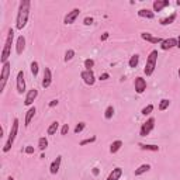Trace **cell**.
<instances>
[{"mask_svg":"<svg viewBox=\"0 0 180 180\" xmlns=\"http://www.w3.org/2000/svg\"><path fill=\"white\" fill-rule=\"evenodd\" d=\"M80 14V10L79 9H73V10H70L69 13H68L66 15H65V19H64V23L65 24H72V23H75V20L79 17Z\"/></svg>","mask_w":180,"mask_h":180,"instance_id":"ba28073f","label":"cell"},{"mask_svg":"<svg viewBox=\"0 0 180 180\" xmlns=\"http://www.w3.org/2000/svg\"><path fill=\"white\" fill-rule=\"evenodd\" d=\"M92 172H93V174H94V176H97V174H99V169L97 168H94Z\"/></svg>","mask_w":180,"mask_h":180,"instance_id":"b9f144b4","label":"cell"},{"mask_svg":"<svg viewBox=\"0 0 180 180\" xmlns=\"http://www.w3.org/2000/svg\"><path fill=\"white\" fill-rule=\"evenodd\" d=\"M121 176H122V169L121 168H116V169H113V172H111L110 174H108L107 180H118Z\"/></svg>","mask_w":180,"mask_h":180,"instance_id":"d6986e66","label":"cell"},{"mask_svg":"<svg viewBox=\"0 0 180 180\" xmlns=\"http://www.w3.org/2000/svg\"><path fill=\"white\" fill-rule=\"evenodd\" d=\"M156 62H158V51L153 49L149 54V56H148L147 64H145V69H143V73L147 75V76H151L153 73V70L156 68Z\"/></svg>","mask_w":180,"mask_h":180,"instance_id":"3957f363","label":"cell"},{"mask_svg":"<svg viewBox=\"0 0 180 180\" xmlns=\"http://www.w3.org/2000/svg\"><path fill=\"white\" fill-rule=\"evenodd\" d=\"M73 56H75V51H73V49H68L66 54H65L64 61L65 62H69V61H72V59H73Z\"/></svg>","mask_w":180,"mask_h":180,"instance_id":"f546056e","label":"cell"},{"mask_svg":"<svg viewBox=\"0 0 180 180\" xmlns=\"http://www.w3.org/2000/svg\"><path fill=\"white\" fill-rule=\"evenodd\" d=\"M17 132H19V118H14L11 124V130H10V134H9V139H7L6 145L3 147V152H9L11 149V145L14 142L15 137H17Z\"/></svg>","mask_w":180,"mask_h":180,"instance_id":"277c9868","label":"cell"},{"mask_svg":"<svg viewBox=\"0 0 180 180\" xmlns=\"http://www.w3.org/2000/svg\"><path fill=\"white\" fill-rule=\"evenodd\" d=\"M10 69H11V65L9 62L2 65V73H0V92H3L4 87H6L7 79L10 76Z\"/></svg>","mask_w":180,"mask_h":180,"instance_id":"5b68a950","label":"cell"},{"mask_svg":"<svg viewBox=\"0 0 180 180\" xmlns=\"http://www.w3.org/2000/svg\"><path fill=\"white\" fill-rule=\"evenodd\" d=\"M38 97V90L37 89H31L28 90L27 96H25V100H24V104L25 106H31V104L35 101V99Z\"/></svg>","mask_w":180,"mask_h":180,"instance_id":"8fae6325","label":"cell"},{"mask_svg":"<svg viewBox=\"0 0 180 180\" xmlns=\"http://www.w3.org/2000/svg\"><path fill=\"white\" fill-rule=\"evenodd\" d=\"M68 132H69V124H64L61 128V134L62 135H66Z\"/></svg>","mask_w":180,"mask_h":180,"instance_id":"d590c367","label":"cell"},{"mask_svg":"<svg viewBox=\"0 0 180 180\" xmlns=\"http://www.w3.org/2000/svg\"><path fill=\"white\" fill-rule=\"evenodd\" d=\"M138 147L143 151H152V152H158L159 151V147L158 145H147V143H139Z\"/></svg>","mask_w":180,"mask_h":180,"instance_id":"603a6c76","label":"cell"},{"mask_svg":"<svg viewBox=\"0 0 180 180\" xmlns=\"http://www.w3.org/2000/svg\"><path fill=\"white\" fill-rule=\"evenodd\" d=\"M25 153H27V155H33V153H34V147H30V145H28V147L25 148Z\"/></svg>","mask_w":180,"mask_h":180,"instance_id":"8d00e7d4","label":"cell"},{"mask_svg":"<svg viewBox=\"0 0 180 180\" xmlns=\"http://www.w3.org/2000/svg\"><path fill=\"white\" fill-rule=\"evenodd\" d=\"M174 20H176V13L170 14L169 17H166V19L160 20V25H169V24H172V23H173Z\"/></svg>","mask_w":180,"mask_h":180,"instance_id":"d4e9b609","label":"cell"},{"mask_svg":"<svg viewBox=\"0 0 180 180\" xmlns=\"http://www.w3.org/2000/svg\"><path fill=\"white\" fill-rule=\"evenodd\" d=\"M58 103H59V101L56 100V99H54V100H51V101H49V104H48V106H49V107H51V108H52V107L58 106Z\"/></svg>","mask_w":180,"mask_h":180,"instance_id":"f35d334b","label":"cell"},{"mask_svg":"<svg viewBox=\"0 0 180 180\" xmlns=\"http://www.w3.org/2000/svg\"><path fill=\"white\" fill-rule=\"evenodd\" d=\"M25 49V38L23 37V35H20L19 38H17V44H15V52L19 54V55H21L23 52H24Z\"/></svg>","mask_w":180,"mask_h":180,"instance_id":"2e32d148","label":"cell"},{"mask_svg":"<svg viewBox=\"0 0 180 180\" xmlns=\"http://www.w3.org/2000/svg\"><path fill=\"white\" fill-rule=\"evenodd\" d=\"M145 90H147V80L143 79V77L138 76L137 79H135V92H137L138 94H142Z\"/></svg>","mask_w":180,"mask_h":180,"instance_id":"30bf717a","label":"cell"},{"mask_svg":"<svg viewBox=\"0 0 180 180\" xmlns=\"http://www.w3.org/2000/svg\"><path fill=\"white\" fill-rule=\"evenodd\" d=\"M7 180H14V179H13V177H9V179H7Z\"/></svg>","mask_w":180,"mask_h":180,"instance_id":"ee69618b","label":"cell"},{"mask_svg":"<svg viewBox=\"0 0 180 180\" xmlns=\"http://www.w3.org/2000/svg\"><path fill=\"white\" fill-rule=\"evenodd\" d=\"M151 169V165H148V163H143V165H141L138 169H135V176H141V174H143V173H147L148 170Z\"/></svg>","mask_w":180,"mask_h":180,"instance_id":"44dd1931","label":"cell"},{"mask_svg":"<svg viewBox=\"0 0 180 180\" xmlns=\"http://www.w3.org/2000/svg\"><path fill=\"white\" fill-rule=\"evenodd\" d=\"M138 62H139V55H132L131 56V59H130V62H128V65H130V68H137L138 66Z\"/></svg>","mask_w":180,"mask_h":180,"instance_id":"4316f807","label":"cell"},{"mask_svg":"<svg viewBox=\"0 0 180 180\" xmlns=\"http://www.w3.org/2000/svg\"><path fill=\"white\" fill-rule=\"evenodd\" d=\"M83 23H85L86 25H90V24H93V19L92 17H86V19L83 20Z\"/></svg>","mask_w":180,"mask_h":180,"instance_id":"74e56055","label":"cell"},{"mask_svg":"<svg viewBox=\"0 0 180 180\" xmlns=\"http://www.w3.org/2000/svg\"><path fill=\"white\" fill-rule=\"evenodd\" d=\"M173 46H177V40H174V38H168V40L162 41L160 48L163 49V51H166V49H170V48H173Z\"/></svg>","mask_w":180,"mask_h":180,"instance_id":"9a60e30c","label":"cell"},{"mask_svg":"<svg viewBox=\"0 0 180 180\" xmlns=\"http://www.w3.org/2000/svg\"><path fill=\"white\" fill-rule=\"evenodd\" d=\"M121 147H122V142H121V141H114V142L110 145V152L111 153L118 152V151L121 149Z\"/></svg>","mask_w":180,"mask_h":180,"instance_id":"cb8c5ba5","label":"cell"},{"mask_svg":"<svg viewBox=\"0 0 180 180\" xmlns=\"http://www.w3.org/2000/svg\"><path fill=\"white\" fill-rule=\"evenodd\" d=\"M58 128H59V122L58 121L51 122V125H49L48 130H46V134H48V135H55L56 131H58Z\"/></svg>","mask_w":180,"mask_h":180,"instance_id":"7402d4cb","label":"cell"},{"mask_svg":"<svg viewBox=\"0 0 180 180\" xmlns=\"http://www.w3.org/2000/svg\"><path fill=\"white\" fill-rule=\"evenodd\" d=\"M179 77H180V69H179Z\"/></svg>","mask_w":180,"mask_h":180,"instance_id":"f6af8a7d","label":"cell"},{"mask_svg":"<svg viewBox=\"0 0 180 180\" xmlns=\"http://www.w3.org/2000/svg\"><path fill=\"white\" fill-rule=\"evenodd\" d=\"M141 38L145 40V41H149V42H152V44H158V42L162 44L160 38H159V37H152L149 33H141Z\"/></svg>","mask_w":180,"mask_h":180,"instance_id":"e0dca14e","label":"cell"},{"mask_svg":"<svg viewBox=\"0 0 180 180\" xmlns=\"http://www.w3.org/2000/svg\"><path fill=\"white\" fill-rule=\"evenodd\" d=\"M38 148H40L41 151H45L46 148H48V139H46L45 137H41L40 139H38Z\"/></svg>","mask_w":180,"mask_h":180,"instance_id":"484cf974","label":"cell"},{"mask_svg":"<svg viewBox=\"0 0 180 180\" xmlns=\"http://www.w3.org/2000/svg\"><path fill=\"white\" fill-rule=\"evenodd\" d=\"M138 15H139V17H142V19L152 20L153 17H155V13L151 11V10H148V9H141L139 11H138Z\"/></svg>","mask_w":180,"mask_h":180,"instance_id":"ac0fdd59","label":"cell"},{"mask_svg":"<svg viewBox=\"0 0 180 180\" xmlns=\"http://www.w3.org/2000/svg\"><path fill=\"white\" fill-rule=\"evenodd\" d=\"M61 162H62V156H56V159L51 163V166H49V172H51V174H56L59 172V168H61Z\"/></svg>","mask_w":180,"mask_h":180,"instance_id":"4fadbf2b","label":"cell"},{"mask_svg":"<svg viewBox=\"0 0 180 180\" xmlns=\"http://www.w3.org/2000/svg\"><path fill=\"white\" fill-rule=\"evenodd\" d=\"M52 83V73H51V69L49 68H45L44 69V77H42V87L46 89L49 87Z\"/></svg>","mask_w":180,"mask_h":180,"instance_id":"7c38bea8","label":"cell"},{"mask_svg":"<svg viewBox=\"0 0 180 180\" xmlns=\"http://www.w3.org/2000/svg\"><path fill=\"white\" fill-rule=\"evenodd\" d=\"M107 38H108V33H104L103 35H101V41H106Z\"/></svg>","mask_w":180,"mask_h":180,"instance_id":"60d3db41","label":"cell"},{"mask_svg":"<svg viewBox=\"0 0 180 180\" xmlns=\"http://www.w3.org/2000/svg\"><path fill=\"white\" fill-rule=\"evenodd\" d=\"M31 73L34 75V76H37L38 75V62L37 61H34V62H31Z\"/></svg>","mask_w":180,"mask_h":180,"instance_id":"1f68e13d","label":"cell"},{"mask_svg":"<svg viewBox=\"0 0 180 180\" xmlns=\"http://www.w3.org/2000/svg\"><path fill=\"white\" fill-rule=\"evenodd\" d=\"M152 111H153V106H152V104H148L147 107H143V108H142L141 114H142V116H149Z\"/></svg>","mask_w":180,"mask_h":180,"instance_id":"4dcf8cb0","label":"cell"},{"mask_svg":"<svg viewBox=\"0 0 180 180\" xmlns=\"http://www.w3.org/2000/svg\"><path fill=\"white\" fill-rule=\"evenodd\" d=\"M85 127H86V122H79V124L75 127V134H80V132L85 130Z\"/></svg>","mask_w":180,"mask_h":180,"instance_id":"d6a6232c","label":"cell"},{"mask_svg":"<svg viewBox=\"0 0 180 180\" xmlns=\"http://www.w3.org/2000/svg\"><path fill=\"white\" fill-rule=\"evenodd\" d=\"M114 116V107L113 106H108L106 108V113H104V117H106V120H111Z\"/></svg>","mask_w":180,"mask_h":180,"instance_id":"83f0119b","label":"cell"},{"mask_svg":"<svg viewBox=\"0 0 180 180\" xmlns=\"http://www.w3.org/2000/svg\"><path fill=\"white\" fill-rule=\"evenodd\" d=\"M177 48H179V49H180V37H179V38H177Z\"/></svg>","mask_w":180,"mask_h":180,"instance_id":"7bdbcfd3","label":"cell"},{"mask_svg":"<svg viewBox=\"0 0 180 180\" xmlns=\"http://www.w3.org/2000/svg\"><path fill=\"white\" fill-rule=\"evenodd\" d=\"M30 7H31V3L28 0L20 2L19 13H17V19H15V27H17V30H23V28L27 25L28 14H30Z\"/></svg>","mask_w":180,"mask_h":180,"instance_id":"6da1fadb","label":"cell"},{"mask_svg":"<svg viewBox=\"0 0 180 180\" xmlns=\"http://www.w3.org/2000/svg\"><path fill=\"white\" fill-rule=\"evenodd\" d=\"M80 76H82L83 82H85L87 86H93V85H94L96 79H94V73H93V70H83Z\"/></svg>","mask_w":180,"mask_h":180,"instance_id":"52a82bcc","label":"cell"},{"mask_svg":"<svg viewBox=\"0 0 180 180\" xmlns=\"http://www.w3.org/2000/svg\"><path fill=\"white\" fill-rule=\"evenodd\" d=\"M169 106H170V101H169L168 99H162L160 103H159V110L163 111V110H166Z\"/></svg>","mask_w":180,"mask_h":180,"instance_id":"f1b7e54d","label":"cell"},{"mask_svg":"<svg viewBox=\"0 0 180 180\" xmlns=\"http://www.w3.org/2000/svg\"><path fill=\"white\" fill-rule=\"evenodd\" d=\"M96 141V137H92V138H87V139H83L82 142H80V147H83V145H87V143H92Z\"/></svg>","mask_w":180,"mask_h":180,"instance_id":"e575fe53","label":"cell"},{"mask_svg":"<svg viewBox=\"0 0 180 180\" xmlns=\"http://www.w3.org/2000/svg\"><path fill=\"white\" fill-rule=\"evenodd\" d=\"M35 113H37V108L35 107H31L30 110L27 111V114H25V120H24V122H25V127H28L30 125V122H31V120H33V117L35 116Z\"/></svg>","mask_w":180,"mask_h":180,"instance_id":"ffe728a7","label":"cell"},{"mask_svg":"<svg viewBox=\"0 0 180 180\" xmlns=\"http://www.w3.org/2000/svg\"><path fill=\"white\" fill-rule=\"evenodd\" d=\"M110 77V75L108 73H103V75H100V80H107Z\"/></svg>","mask_w":180,"mask_h":180,"instance_id":"ab89813d","label":"cell"},{"mask_svg":"<svg viewBox=\"0 0 180 180\" xmlns=\"http://www.w3.org/2000/svg\"><path fill=\"white\" fill-rule=\"evenodd\" d=\"M93 66H94V61H93V59H86V61H85V68H86V70H92Z\"/></svg>","mask_w":180,"mask_h":180,"instance_id":"836d02e7","label":"cell"},{"mask_svg":"<svg viewBox=\"0 0 180 180\" xmlns=\"http://www.w3.org/2000/svg\"><path fill=\"white\" fill-rule=\"evenodd\" d=\"M17 92L19 94H23L25 92V80H24V72L20 70L17 73Z\"/></svg>","mask_w":180,"mask_h":180,"instance_id":"9c48e42d","label":"cell"},{"mask_svg":"<svg viewBox=\"0 0 180 180\" xmlns=\"http://www.w3.org/2000/svg\"><path fill=\"white\" fill-rule=\"evenodd\" d=\"M13 38H14V31H13V28H10L9 34H7V38H6V42H4V48H3V51H2V58H0V61H2V65L6 64L7 59H9V56H10Z\"/></svg>","mask_w":180,"mask_h":180,"instance_id":"7a4b0ae2","label":"cell"},{"mask_svg":"<svg viewBox=\"0 0 180 180\" xmlns=\"http://www.w3.org/2000/svg\"><path fill=\"white\" fill-rule=\"evenodd\" d=\"M169 0H155L153 2V11H162V10L165 9V7L169 6Z\"/></svg>","mask_w":180,"mask_h":180,"instance_id":"5bb4252c","label":"cell"},{"mask_svg":"<svg viewBox=\"0 0 180 180\" xmlns=\"http://www.w3.org/2000/svg\"><path fill=\"white\" fill-rule=\"evenodd\" d=\"M153 128H155V118L151 117V118H148L147 121L142 124V127H141V130H139V135L141 137H147V135H149V132L152 131Z\"/></svg>","mask_w":180,"mask_h":180,"instance_id":"8992f818","label":"cell"}]
</instances>
